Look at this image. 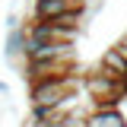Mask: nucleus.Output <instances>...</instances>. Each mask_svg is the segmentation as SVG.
Here are the masks:
<instances>
[{
	"mask_svg": "<svg viewBox=\"0 0 127 127\" xmlns=\"http://www.w3.org/2000/svg\"><path fill=\"white\" fill-rule=\"evenodd\" d=\"M83 92L92 98V105H121V98L127 95V79H118L98 64L83 73Z\"/></svg>",
	"mask_w": 127,
	"mask_h": 127,
	"instance_id": "nucleus-1",
	"label": "nucleus"
},
{
	"mask_svg": "<svg viewBox=\"0 0 127 127\" xmlns=\"http://www.w3.org/2000/svg\"><path fill=\"white\" fill-rule=\"evenodd\" d=\"M26 64H64V61H76V41H26Z\"/></svg>",
	"mask_w": 127,
	"mask_h": 127,
	"instance_id": "nucleus-2",
	"label": "nucleus"
},
{
	"mask_svg": "<svg viewBox=\"0 0 127 127\" xmlns=\"http://www.w3.org/2000/svg\"><path fill=\"white\" fill-rule=\"evenodd\" d=\"M89 0H32L29 3V19L35 22H54L73 10H86Z\"/></svg>",
	"mask_w": 127,
	"mask_h": 127,
	"instance_id": "nucleus-3",
	"label": "nucleus"
},
{
	"mask_svg": "<svg viewBox=\"0 0 127 127\" xmlns=\"http://www.w3.org/2000/svg\"><path fill=\"white\" fill-rule=\"evenodd\" d=\"M26 32L35 41H76L79 38V29H67L61 22H35V19L26 22Z\"/></svg>",
	"mask_w": 127,
	"mask_h": 127,
	"instance_id": "nucleus-4",
	"label": "nucleus"
},
{
	"mask_svg": "<svg viewBox=\"0 0 127 127\" xmlns=\"http://www.w3.org/2000/svg\"><path fill=\"white\" fill-rule=\"evenodd\" d=\"M89 127H127L121 105H95L89 111Z\"/></svg>",
	"mask_w": 127,
	"mask_h": 127,
	"instance_id": "nucleus-5",
	"label": "nucleus"
},
{
	"mask_svg": "<svg viewBox=\"0 0 127 127\" xmlns=\"http://www.w3.org/2000/svg\"><path fill=\"white\" fill-rule=\"evenodd\" d=\"M26 41H29L26 22L16 26V29H6V35H3V57H6V61H22V54H26Z\"/></svg>",
	"mask_w": 127,
	"mask_h": 127,
	"instance_id": "nucleus-6",
	"label": "nucleus"
},
{
	"mask_svg": "<svg viewBox=\"0 0 127 127\" xmlns=\"http://www.w3.org/2000/svg\"><path fill=\"white\" fill-rule=\"evenodd\" d=\"M102 67H105L108 73H114L118 79H127V54L118 45H111L108 51L102 54Z\"/></svg>",
	"mask_w": 127,
	"mask_h": 127,
	"instance_id": "nucleus-7",
	"label": "nucleus"
},
{
	"mask_svg": "<svg viewBox=\"0 0 127 127\" xmlns=\"http://www.w3.org/2000/svg\"><path fill=\"white\" fill-rule=\"evenodd\" d=\"M16 26H22V19H19L16 10H10V13L3 16V29H16Z\"/></svg>",
	"mask_w": 127,
	"mask_h": 127,
	"instance_id": "nucleus-8",
	"label": "nucleus"
},
{
	"mask_svg": "<svg viewBox=\"0 0 127 127\" xmlns=\"http://www.w3.org/2000/svg\"><path fill=\"white\" fill-rule=\"evenodd\" d=\"M0 95H10V86H6L3 79H0Z\"/></svg>",
	"mask_w": 127,
	"mask_h": 127,
	"instance_id": "nucleus-9",
	"label": "nucleus"
}]
</instances>
